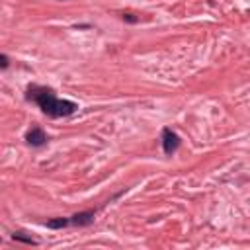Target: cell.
Instances as JSON below:
<instances>
[{
	"instance_id": "cell-1",
	"label": "cell",
	"mask_w": 250,
	"mask_h": 250,
	"mask_svg": "<svg viewBox=\"0 0 250 250\" xmlns=\"http://www.w3.org/2000/svg\"><path fill=\"white\" fill-rule=\"evenodd\" d=\"M27 100L35 102L41 111L49 117H66L78 109V105L70 100H59L51 88L45 86H29L27 90Z\"/></svg>"
},
{
	"instance_id": "cell-2",
	"label": "cell",
	"mask_w": 250,
	"mask_h": 250,
	"mask_svg": "<svg viewBox=\"0 0 250 250\" xmlns=\"http://www.w3.org/2000/svg\"><path fill=\"white\" fill-rule=\"evenodd\" d=\"M180 146V137L172 131V129H162V148L166 154H174Z\"/></svg>"
},
{
	"instance_id": "cell-3",
	"label": "cell",
	"mask_w": 250,
	"mask_h": 250,
	"mask_svg": "<svg viewBox=\"0 0 250 250\" xmlns=\"http://www.w3.org/2000/svg\"><path fill=\"white\" fill-rule=\"evenodd\" d=\"M25 141H27V145H31V146H43V145L47 143V135H45V131H43L41 127H33V129L27 131Z\"/></svg>"
},
{
	"instance_id": "cell-4",
	"label": "cell",
	"mask_w": 250,
	"mask_h": 250,
	"mask_svg": "<svg viewBox=\"0 0 250 250\" xmlns=\"http://www.w3.org/2000/svg\"><path fill=\"white\" fill-rule=\"evenodd\" d=\"M92 223H94V211H82V213H76L70 217V225H74V227H86Z\"/></svg>"
},
{
	"instance_id": "cell-5",
	"label": "cell",
	"mask_w": 250,
	"mask_h": 250,
	"mask_svg": "<svg viewBox=\"0 0 250 250\" xmlns=\"http://www.w3.org/2000/svg\"><path fill=\"white\" fill-rule=\"evenodd\" d=\"M45 225L49 229H64V227L70 225V219H66V217H55V219H49Z\"/></svg>"
},
{
	"instance_id": "cell-6",
	"label": "cell",
	"mask_w": 250,
	"mask_h": 250,
	"mask_svg": "<svg viewBox=\"0 0 250 250\" xmlns=\"http://www.w3.org/2000/svg\"><path fill=\"white\" fill-rule=\"evenodd\" d=\"M12 238H14V240H21V242H25V244H37V240H33V238H29V236H21L20 232H18V234H14Z\"/></svg>"
},
{
	"instance_id": "cell-7",
	"label": "cell",
	"mask_w": 250,
	"mask_h": 250,
	"mask_svg": "<svg viewBox=\"0 0 250 250\" xmlns=\"http://www.w3.org/2000/svg\"><path fill=\"white\" fill-rule=\"evenodd\" d=\"M0 66H2V68H8V57H6V55L0 57Z\"/></svg>"
},
{
	"instance_id": "cell-8",
	"label": "cell",
	"mask_w": 250,
	"mask_h": 250,
	"mask_svg": "<svg viewBox=\"0 0 250 250\" xmlns=\"http://www.w3.org/2000/svg\"><path fill=\"white\" fill-rule=\"evenodd\" d=\"M123 20H127V21H135V18H133L131 14H127V16H123Z\"/></svg>"
}]
</instances>
